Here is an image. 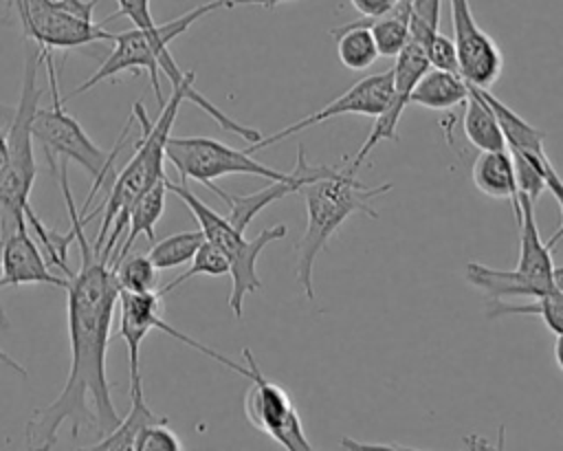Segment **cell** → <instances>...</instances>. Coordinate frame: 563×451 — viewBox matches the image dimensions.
Listing matches in <instances>:
<instances>
[{"label":"cell","instance_id":"4fadbf2b","mask_svg":"<svg viewBox=\"0 0 563 451\" xmlns=\"http://www.w3.org/2000/svg\"><path fill=\"white\" fill-rule=\"evenodd\" d=\"M431 68L429 64V57L424 53V48L416 42H407L405 48L398 53L396 62H394V95H391V101L389 106L385 108L383 114L376 117L367 139L363 141V145L358 147V152L354 154L350 167H345L350 174L356 176L358 167L363 165V161L369 156V152L383 143V141H398V121L405 112V108L411 103V92L418 84V79Z\"/></svg>","mask_w":563,"mask_h":451},{"label":"cell","instance_id":"8d00e7d4","mask_svg":"<svg viewBox=\"0 0 563 451\" xmlns=\"http://www.w3.org/2000/svg\"><path fill=\"white\" fill-rule=\"evenodd\" d=\"M9 163V145H7V128H0V180L4 176Z\"/></svg>","mask_w":563,"mask_h":451},{"label":"cell","instance_id":"484cf974","mask_svg":"<svg viewBox=\"0 0 563 451\" xmlns=\"http://www.w3.org/2000/svg\"><path fill=\"white\" fill-rule=\"evenodd\" d=\"M202 242H205V233L200 229L180 231V233H174V235H167V238L154 242L147 255L158 271H169V268L191 262V257L196 255V251Z\"/></svg>","mask_w":563,"mask_h":451},{"label":"cell","instance_id":"2e32d148","mask_svg":"<svg viewBox=\"0 0 563 451\" xmlns=\"http://www.w3.org/2000/svg\"><path fill=\"white\" fill-rule=\"evenodd\" d=\"M512 209L519 224V260L515 271L526 279L530 297H541L556 290L552 249L541 240L539 227L534 222V200L519 191L517 200H512Z\"/></svg>","mask_w":563,"mask_h":451},{"label":"cell","instance_id":"4316f807","mask_svg":"<svg viewBox=\"0 0 563 451\" xmlns=\"http://www.w3.org/2000/svg\"><path fill=\"white\" fill-rule=\"evenodd\" d=\"M198 275H209V277H222V275H231V264H229V257L213 244L205 238V242L198 246L196 255L191 257V264L189 268L178 275L176 279H172L169 284H165L163 288H158L163 295H167L169 290H174L176 286L198 277Z\"/></svg>","mask_w":563,"mask_h":451},{"label":"cell","instance_id":"603a6c76","mask_svg":"<svg viewBox=\"0 0 563 451\" xmlns=\"http://www.w3.org/2000/svg\"><path fill=\"white\" fill-rule=\"evenodd\" d=\"M330 35L336 42L339 62L350 70H365L380 57L372 29L361 20L336 26Z\"/></svg>","mask_w":563,"mask_h":451},{"label":"cell","instance_id":"ba28073f","mask_svg":"<svg viewBox=\"0 0 563 451\" xmlns=\"http://www.w3.org/2000/svg\"><path fill=\"white\" fill-rule=\"evenodd\" d=\"M7 4L18 18L24 37L40 48L46 66L55 64L53 51H73L112 42L114 37L106 22L79 15L64 0H7Z\"/></svg>","mask_w":563,"mask_h":451},{"label":"cell","instance_id":"5b68a950","mask_svg":"<svg viewBox=\"0 0 563 451\" xmlns=\"http://www.w3.org/2000/svg\"><path fill=\"white\" fill-rule=\"evenodd\" d=\"M391 183L365 185L347 169H339L332 176H323L301 189L306 200V229L297 242V264L295 282L308 297L314 299L312 271L319 253L328 246L330 238L352 213H365L378 218V211L372 207L376 198L391 191Z\"/></svg>","mask_w":563,"mask_h":451},{"label":"cell","instance_id":"3957f363","mask_svg":"<svg viewBox=\"0 0 563 451\" xmlns=\"http://www.w3.org/2000/svg\"><path fill=\"white\" fill-rule=\"evenodd\" d=\"M42 53L35 46L24 55L22 68V86L18 95V103L7 125V145H9V163L4 176L0 180V211H2V229L11 224H31L48 264L62 268V275L70 277L73 271L68 266V244L75 240L73 229L68 233H57L46 229L37 213L31 209V189L35 183L37 165L33 154V114L40 108V97L46 88L37 86Z\"/></svg>","mask_w":563,"mask_h":451},{"label":"cell","instance_id":"7a4b0ae2","mask_svg":"<svg viewBox=\"0 0 563 451\" xmlns=\"http://www.w3.org/2000/svg\"><path fill=\"white\" fill-rule=\"evenodd\" d=\"M183 101H191L196 108L209 114L224 132L238 134L246 143H257L264 136L257 128L244 125L233 117L224 114L216 103H211L202 92H198L194 84L172 86V95L161 106V114L156 121H150L143 103L136 101L132 108V114L141 123V136L134 145L132 158L114 176L110 196L106 198L101 209H97L101 211V224L95 238V249L108 262L112 260V253L119 246V238L128 227L132 205L141 194H145L154 183H158L165 176V161H167L165 147H167V139L172 136V128Z\"/></svg>","mask_w":563,"mask_h":451},{"label":"cell","instance_id":"6da1fadb","mask_svg":"<svg viewBox=\"0 0 563 451\" xmlns=\"http://www.w3.org/2000/svg\"><path fill=\"white\" fill-rule=\"evenodd\" d=\"M51 167L59 176L70 229L79 246V271L68 277L66 288L70 341L66 383L48 405L33 409L24 427V442L35 449H51L64 425H70V438H77L81 429H97L99 436H106L121 422L106 374L112 317L121 295L117 266L95 249V240L86 238L84 227L90 218L77 207L70 191L68 161L62 158Z\"/></svg>","mask_w":563,"mask_h":451},{"label":"cell","instance_id":"ac0fdd59","mask_svg":"<svg viewBox=\"0 0 563 451\" xmlns=\"http://www.w3.org/2000/svg\"><path fill=\"white\" fill-rule=\"evenodd\" d=\"M471 178L475 187L486 194L488 198H510L517 200V178H515V161L512 154L506 150H490V152H479V156L473 163Z\"/></svg>","mask_w":563,"mask_h":451},{"label":"cell","instance_id":"cb8c5ba5","mask_svg":"<svg viewBox=\"0 0 563 451\" xmlns=\"http://www.w3.org/2000/svg\"><path fill=\"white\" fill-rule=\"evenodd\" d=\"M409 11L411 0H400L398 7L380 18H361L372 29L378 53L383 57H398V53L409 42Z\"/></svg>","mask_w":563,"mask_h":451},{"label":"cell","instance_id":"9a60e30c","mask_svg":"<svg viewBox=\"0 0 563 451\" xmlns=\"http://www.w3.org/2000/svg\"><path fill=\"white\" fill-rule=\"evenodd\" d=\"M339 167H332V165H312L306 156V147L299 143L297 147V161H295V167L290 169V174L282 180H268L266 187L257 189L255 194H246V196H231L227 194L224 202L229 207V222L240 229V231H246L249 222L262 213L268 205L273 202H279L284 200L286 196L290 194H297L301 191L306 185L323 178V176H332L336 174Z\"/></svg>","mask_w":563,"mask_h":451},{"label":"cell","instance_id":"ab89813d","mask_svg":"<svg viewBox=\"0 0 563 451\" xmlns=\"http://www.w3.org/2000/svg\"><path fill=\"white\" fill-rule=\"evenodd\" d=\"M554 286L563 293V266H554Z\"/></svg>","mask_w":563,"mask_h":451},{"label":"cell","instance_id":"83f0119b","mask_svg":"<svg viewBox=\"0 0 563 451\" xmlns=\"http://www.w3.org/2000/svg\"><path fill=\"white\" fill-rule=\"evenodd\" d=\"M117 277L121 284V290L150 293V290H156L158 268L154 266V262L150 260L147 253L125 255L117 264Z\"/></svg>","mask_w":563,"mask_h":451},{"label":"cell","instance_id":"8fae6325","mask_svg":"<svg viewBox=\"0 0 563 451\" xmlns=\"http://www.w3.org/2000/svg\"><path fill=\"white\" fill-rule=\"evenodd\" d=\"M391 95H394V70H385V73H374V75H367L363 79H358L354 86H350L343 95L334 97L330 103H325L321 110L308 114V117H301L292 123H288L286 128L273 132V134H266L262 136L257 143H249L246 152H257V150H264L273 143H279L284 139H288L290 134H297V132H303L312 125H319L323 121H330L334 117H343V114H361V117H378L385 112V108L389 106L391 101Z\"/></svg>","mask_w":563,"mask_h":451},{"label":"cell","instance_id":"f546056e","mask_svg":"<svg viewBox=\"0 0 563 451\" xmlns=\"http://www.w3.org/2000/svg\"><path fill=\"white\" fill-rule=\"evenodd\" d=\"M440 24V0H411L409 11V40L422 48L435 37Z\"/></svg>","mask_w":563,"mask_h":451},{"label":"cell","instance_id":"e0dca14e","mask_svg":"<svg viewBox=\"0 0 563 451\" xmlns=\"http://www.w3.org/2000/svg\"><path fill=\"white\" fill-rule=\"evenodd\" d=\"M165 194H167V174L154 183L145 194H141L136 198V202L130 209V218H128V233L123 238V242L117 246L110 264L117 266L119 260H123L125 255H130L132 244L143 235L150 242L156 240V222L161 220L163 211H165Z\"/></svg>","mask_w":563,"mask_h":451},{"label":"cell","instance_id":"4dcf8cb0","mask_svg":"<svg viewBox=\"0 0 563 451\" xmlns=\"http://www.w3.org/2000/svg\"><path fill=\"white\" fill-rule=\"evenodd\" d=\"M183 442L167 427V420L143 427L134 440V451H180Z\"/></svg>","mask_w":563,"mask_h":451},{"label":"cell","instance_id":"74e56055","mask_svg":"<svg viewBox=\"0 0 563 451\" xmlns=\"http://www.w3.org/2000/svg\"><path fill=\"white\" fill-rule=\"evenodd\" d=\"M284 2H290V0H233V7H238V4H257L266 11H273L275 7L284 4Z\"/></svg>","mask_w":563,"mask_h":451},{"label":"cell","instance_id":"e575fe53","mask_svg":"<svg viewBox=\"0 0 563 451\" xmlns=\"http://www.w3.org/2000/svg\"><path fill=\"white\" fill-rule=\"evenodd\" d=\"M400 0H350V4L363 15V18H380L398 7Z\"/></svg>","mask_w":563,"mask_h":451},{"label":"cell","instance_id":"52a82bcc","mask_svg":"<svg viewBox=\"0 0 563 451\" xmlns=\"http://www.w3.org/2000/svg\"><path fill=\"white\" fill-rule=\"evenodd\" d=\"M48 90H51V106L48 108L40 106L33 114V139H35V143H40L44 147L48 165L57 163L55 158L75 161L79 167H84V172L88 176H92V189H90L86 202L81 205V211L86 213V209L92 202V196L108 178V174L112 169L110 167L112 161L117 158L119 150L123 147L128 125L123 128L114 150L106 152L88 136V132L81 128V123L70 112L64 110V99L59 97V88H48Z\"/></svg>","mask_w":563,"mask_h":451},{"label":"cell","instance_id":"9c48e42d","mask_svg":"<svg viewBox=\"0 0 563 451\" xmlns=\"http://www.w3.org/2000/svg\"><path fill=\"white\" fill-rule=\"evenodd\" d=\"M167 161L176 167L180 180L202 183L218 198H227V191L213 185L216 178L229 174H249L266 180H282L290 172L275 169L253 158L246 150H235L211 136H169L165 147Z\"/></svg>","mask_w":563,"mask_h":451},{"label":"cell","instance_id":"f35d334b","mask_svg":"<svg viewBox=\"0 0 563 451\" xmlns=\"http://www.w3.org/2000/svg\"><path fill=\"white\" fill-rule=\"evenodd\" d=\"M554 361H556L559 370L563 372V332H559L554 339Z\"/></svg>","mask_w":563,"mask_h":451},{"label":"cell","instance_id":"30bf717a","mask_svg":"<svg viewBox=\"0 0 563 451\" xmlns=\"http://www.w3.org/2000/svg\"><path fill=\"white\" fill-rule=\"evenodd\" d=\"M242 356L251 378V387L244 396V414L251 427L288 451H310L312 444L303 433V425L290 394L262 374L249 348L242 350Z\"/></svg>","mask_w":563,"mask_h":451},{"label":"cell","instance_id":"836d02e7","mask_svg":"<svg viewBox=\"0 0 563 451\" xmlns=\"http://www.w3.org/2000/svg\"><path fill=\"white\" fill-rule=\"evenodd\" d=\"M545 189L554 196V200H556V205H559V213H561V224H559V229L552 233V238L548 240V244H550V249L563 238V178L559 176V172L554 169V167H550L548 169V174H545Z\"/></svg>","mask_w":563,"mask_h":451},{"label":"cell","instance_id":"277c9868","mask_svg":"<svg viewBox=\"0 0 563 451\" xmlns=\"http://www.w3.org/2000/svg\"><path fill=\"white\" fill-rule=\"evenodd\" d=\"M224 7L231 9L233 0H211V2H205V4H198V7L189 9L187 13L174 18L169 22L154 24V26H132L128 31L114 33V37H112L114 46H112L110 55L66 99L77 97V95L95 88L97 84H101L106 79H112V77H117V75H121L125 70H132V73L147 70L152 90L156 95V101L163 106L165 97H163L161 79H158L161 70L169 79V86L194 84V73H183L180 70V66L176 64V59H174V55L169 51V42L176 40L178 35L187 33V29L191 24H196L200 18L213 13L216 9H224Z\"/></svg>","mask_w":563,"mask_h":451},{"label":"cell","instance_id":"44dd1931","mask_svg":"<svg viewBox=\"0 0 563 451\" xmlns=\"http://www.w3.org/2000/svg\"><path fill=\"white\" fill-rule=\"evenodd\" d=\"M462 128H464L468 143L475 150H479V152L506 150V139L499 128V121H497L495 112L490 110V106L484 101V97L477 92L475 86H471V92L464 101Z\"/></svg>","mask_w":563,"mask_h":451},{"label":"cell","instance_id":"d590c367","mask_svg":"<svg viewBox=\"0 0 563 451\" xmlns=\"http://www.w3.org/2000/svg\"><path fill=\"white\" fill-rule=\"evenodd\" d=\"M0 321H2V326H7V317H4V312H2V306H0ZM0 363H2V365H7V367H11L13 372H18L20 376H24V378H26V370H24L18 361H13V359H11L2 348H0Z\"/></svg>","mask_w":563,"mask_h":451},{"label":"cell","instance_id":"1f68e13d","mask_svg":"<svg viewBox=\"0 0 563 451\" xmlns=\"http://www.w3.org/2000/svg\"><path fill=\"white\" fill-rule=\"evenodd\" d=\"M431 68H440V70H451V73H460L457 66V48L455 42L451 37H446L444 33H435V37L429 42V46L424 48Z\"/></svg>","mask_w":563,"mask_h":451},{"label":"cell","instance_id":"d6986e66","mask_svg":"<svg viewBox=\"0 0 563 451\" xmlns=\"http://www.w3.org/2000/svg\"><path fill=\"white\" fill-rule=\"evenodd\" d=\"M471 92L468 81L460 73L429 68L416 84L411 92V103L429 110H451L464 106Z\"/></svg>","mask_w":563,"mask_h":451},{"label":"cell","instance_id":"ffe728a7","mask_svg":"<svg viewBox=\"0 0 563 451\" xmlns=\"http://www.w3.org/2000/svg\"><path fill=\"white\" fill-rule=\"evenodd\" d=\"M477 92L484 97V101L495 112L508 150H515V152H521V154H532V156H539V158H548L545 136L539 128H534L526 119H521L510 106H506L495 95H490L488 88H477Z\"/></svg>","mask_w":563,"mask_h":451},{"label":"cell","instance_id":"7402d4cb","mask_svg":"<svg viewBox=\"0 0 563 451\" xmlns=\"http://www.w3.org/2000/svg\"><path fill=\"white\" fill-rule=\"evenodd\" d=\"M130 411L125 418H121V422L106 436H101L97 442H92L86 449H106V451H125V449H134V440L139 436V431L152 422H163L167 420L165 416H158L156 411L150 409V405L145 403L143 396V387H130Z\"/></svg>","mask_w":563,"mask_h":451},{"label":"cell","instance_id":"f1b7e54d","mask_svg":"<svg viewBox=\"0 0 563 451\" xmlns=\"http://www.w3.org/2000/svg\"><path fill=\"white\" fill-rule=\"evenodd\" d=\"M512 161H515V178H517V189L523 191L530 200L537 202V198L545 189V174L552 165L550 158H539L532 154H521L510 150Z\"/></svg>","mask_w":563,"mask_h":451},{"label":"cell","instance_id":"d6a6232c","mask_svg":"<svg viewBox=\"0 0 563 451\" xmlns=\"http://www.w3.org/2000/svg\"><path fill=\"white\" fill-rule=\"evenodd\" d=\"M117 11L108 15L103 22H110L114 18H128L134 26H154V18L150 11V0H117Z\"/></svg>","mask_w":563,"mask_h":451},{"label":"cell","instance_id":"d4e9b609","mask_svg":"<svg viewBox=\"0 0 563 451\" xmlns=\"http://www.w3.org/2000/svg\"><path fill=\"white\" fill-rule=\"evenodd\" d=\"M490 317H506V315H537L543 319V323L548 326V330H552L554 334L563 332V293L556 288L552 293H545L541 297H532V301L528 304H506L501 301H493L490 304Z\"/></svg>","mask_w":563,"mask_h":451},{"label":"cell","instance_id":"8992f818","mask_svg":"<svg viewBox=\"0 0 563 451\" xmlns=\"http://www.w3.org/2000/svg\"><path fill=\"white\" fill-rule=\"evenodd\" d=\"M167 191L176 194L185 207L194 213L200 231L209 242H213L231 264V293L229 308L240 319L246 295L257 293L262 288V279L257 275V260L262 251L273 242L286 238V224H273L262 229L255 238H244V231L235 229L227 216H220L211 207H207L183 180L172 183L167 178Z\"/></svg>","mask_w":563,"mask_h":451},{"label":"cell","instance_id":"7c38bea8","mask_svg":"<svg viewBox=\"0 0 563 451\" xmlns=\"http://www.w3.org/2000/svg\"><path fill=\"white\" fill-rule=\"evenodd\" d=\"M453 42L457 48L460 75L477 88L493 86L504 70V55L497 42L479 29L468 0H449Z\"/></svg>","mask_w":563,"mask_h":451},{"label":"cell","instance_id":"5bb4252c","mask_svg":"<svg viewBox=\"0 0 563 451\" xmlns=\"http://www.w3.org/2000/svg\"><path fill=\"white\" fill-rule=\"evenodd\" d=\"M46 284L68 288V277L51 273L48 260L29 233V224H11L0 238V288Z\"/></svg>","mask_w":563,"mask_h":451}]
</instances>
